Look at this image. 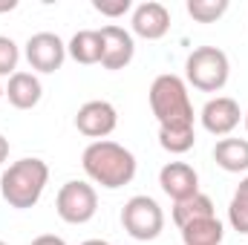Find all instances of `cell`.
Instances as JSON below:
<instances>
[{
  "mask_svg": "<svg viewBox=\"0 0 248 245\" xmlns=\"http://www.w3.org/2000/svg\"><path fill=\"white\" fill-rule=\"evenodd\" d=\"M147 98H150V110L159 122V144L173 156L187 153L196 144L193 104H190L187 84L173 72L156 75Z\"/></svg>",
  "mask_w": 248,
  "mask_h": 245,
  "instance_id": "cell-1",
  "label": "cell"
},
{
  "mask_svg": "<svg viewBox=\"0 0 248 245\" xmlns=\"http://www.w3.org/2000/svg\"><path fill=\"white\" fill-rule=\"evenodd\" d=\"M81 168H84L87 179L93 184H101L107 190H119V187H124V184H130L136 179L139 162L124 144L101 138V141H90L84 147Z\"/></svg>",
  "mask_w": 248,
  "mask_h": 245,
  "instance_id": "cell-2",
  "label": "cell"
},
{
  "mask_svg": "<svg viewBox=\"0 0 248 245\" xmlns=\"http://www.w3.org/2000/svg\"><path fill=\"white\" fill-rule=\"evenodd\" d=\"M49 182V165L38 156H26L12 162L0 176V196L15 211H29L41 202Z\"/></svg>",
  "mask_w": 248,
  "mask_h": 245,
  "instance_id": "cell-3",
  "label": "cell"
},
{
  "mask_svg": "<svg viewBox=\"0 0 248 245\" xmlns=\"http://www.w3.org/2000/svg\"><path fill=\"white\" fill-rule=\"evenodd\" d=\"M231 61L219 46H196L185 61V84L199 92H219L228 84Z\"/></svg>",
  "mask_w": 248,
  "mask_h": 245,
  "instance_id": "cell-4",
  "label": "cell"
},
{
  "mask_svg": "<svg viewBox=\"0 0 248 245\" xmlns=\"http://www.w3.org/2000/svg\"><path fill=\"white\" fill-rule=\"evenodd\" d=\"M122 225L133 240L150 243V240H156V237L165 231V211H162V205H159L153 196H147V193L130 196L122 208Z\"/></svg>",
  "mask_w": 248,
  "mask_h": 245,
  "instance_id": "cell-5",
  "label": "cell"
},
{
  "mask_svg": "<svg viewBox=\"0 0 248 245\" xmlns=\"http://www.w3.org/2000/svg\"><path fill=\"white\" fill-rule=\"evenodd\" d=\"M55 211L66 225H84L98 211V193L84 179H69L61 184V190L55 196Z\"/></svg>",
  "mask_w": 248,
  "mask_h": 245,
  "instance_id": "cell-6",
  "label": "cell"
},
{
  "mask_svg": "<svg viewBox=\"0 0 248 245\" xmlns=\"http://www.w3.org/2000/svg\"><path fill=\"white\" fill-rule=\"evenodd\" d=\"M116 127H119V113H116V107H113L110 101H104V98H93V101L81 104L78 113H75V130H78L81 136L93 138V141L107 138Z\"/></svg>",
  "mask_w": 248,
  "mask_h": 245,
  "instance_id": "cell-7",
  "label": "cell"
},
{
  "mask_svg": "<svg viewBox=\"0 0 248 245\" xmlns=\"http://www.w3.org/2000/svg\"><path fill=\"white\" fill-rule=\"evenodd\" d=\"M26 61L35 72H58L66 61V44L55 32H35L29 41H26Z\"/></svg>",
  "mask_w": 248,
  "mask_h": 245,
  "instance_id": "cell-8",
  "label": "cell"
},
{
  "mask_svg": "<svg viewBox=\"0 0 248 245\" xmlns=\"http://www.w3.org/2000/svg\"><path fill=\"white\" fill-rule=\"evenodd\" d=\"M199 122L202 127L211 133V136H231L240 122H243V110H240V104L231 98V95H217V98H211V101H205V107H202V113H199Z\"/></svg>",
  "mask_w": 248,
  "mask_h": 245,
  "instance_id": "cell-9",
  "label": "cell"
},
{
  "mask_svg": "<svg viewBox=\"0 0 248 245\" xmlns=\"http://www.w3.org/2000/svg\"><path fill=\"white\" fill-rule=\"evenodd\" d=\"M101 32V44H104V55H101V66L116 72L124 69L127 63L133 61L136 55V41H133V32H127L119 23H107L98 29Z\"/></svg>",
  "mask_w": 248,
  "mask_h": 245,
  "instance_id": "cell-10",
  "label": "cell"
},
{
  "mask_svg": "<svg viewBox=\"0 0 248 245\" xmlns=\"http://www.w3.org/2000/svg\"><path fill=\"white\" fill-rule=\"evenodd\" d=\"M130 26H133V35H139L144 41H159L170 29V12L159 0H144L133 9Z\"/></svg>",
  "mask_w": 248,
  "mask_h": 245,
  "instance_id": "cell-11",
  "label": "cell"
},
{
  "mask_svg": "<svg viewBox=\"0 0 248 245\" xmlns=\"http://www.w3.org/2000/svg\"><path fill=\"white\" fill-rule=\"evenodd\" d=\"M159 184L173 202H182V199H190L193 193H199V173L187 162H168L159 170Z\"/></svg>",
  "mask_w": 248,
  "mask_h": 245,
  "instance_id": "cell-12",
  "label": "cell"
},
{
  "mask_svg": "<svg viewBox=\"0 0 248 245\" xmlns=\"http://www.w3.org/2000/svg\"><path fill=\"white\" fill-rule=\"evenodd\" d=\"M6 98H9V104L17 107V110H32V107H38L41 98H44L41 78H38L35 72H20V69H17V72L9 78V84H6Z\"/></svg>",
  "mask_w": 248,
  "mask_h": 245,
  "instance_id": "cell-13",
  "label": "cell"
},
{
  "mask_svg": "<svg viewBox=\"0 0 248 245\" xmlns=\"http://www.w3.org/2000/svg\"><path fill=\"white\" fill-rule=\"evenodd\" d=\"M214 162L225 173H246L248 170V138L225 136L214 144Z\"/></svg>",
  "mask_w": 248,
  "mask_h": 245,
  "instance_id": "cell-14",
  "label": "cell"
},
{
  "mask_svg": "<svg viewBox=\"0 0 248 245\" xmlns=\"http://www.w3.org/2000/svg\"><path fill=\"white\" fill-rule=\"evenodd\" d=\"M66 55L75 63H84V66L101 63V55H104L101 32L98 29H81V32H75L69 38V44H66Z\"/></svg>",
  "mask_w": 248,
  "mask_h": 245,
  "instance_id": "cell-15",
  "label": "cell"
},
{
  "mask_svg": "<svg viewBox=\"0 0 248 245\" xmlns=\"http://www.w3.org/2000/svg\"><path fill=\"white\" fill-rule=\"evenodd\" d=\"M208 216H217V208H214V199L208 193H193L190 199H182V202H173V222L176 228H185L196 219H208Z\"/></svg>",
  "mask_w": 248,
  "mask_h": 245,
  "instance_id": "cell-16",
  "label": "cell"
},
{
  "mask_svg": "<svg viewBox=\"0 0 248 245\" xmlns=\"http://www.w3.org/2000/svg\"><path fill=\"white\" fill-rule=\"evenodd\" d=\"M182 231V243L185 245H222V237H225V228L217 216H208V219H196L190 222Z\"/></svg>",
  "mask_w": 248,
  "mask_h": 245,
  "instance_id": "cell-17",
  "label": "cell"
},
{
  "mask_svg": "<svg viewBox=\"0 0 248 245\" xmlns=\"http://www.w3.org/2000/svg\"><path fill=\"white\" fill-rule=\"evenodd\" d=\"M228 222L237 234H248V176L237 184L231 205H228Z\"/></svg>",
  "mask_w": 248,
  "mask_h": 245,
  "instance_id": "cell-18",
  "label": "cell"
},
{
  "mask_svg": "<svg viewBox=\"0 0 248 245\" xmlns=\"http://www.w3.org/2000/svg\"><path fill=\"white\" fill-rule=\"evenodd\" d=\"M228 0H187L185 9L196 23H214L228 12Z\"/></svg>",
  "mask_w": 248,
  "mask_h": 245,
  "instance_id": "cell-19",
  "label": "cell"
},
{
  "mask_svg": "<svg viewBox=\"0 0 248 245\" xmlns=\"http://www.w3.org/2000/svg\"><path fill=\"white\" fill-rule=\"evenodd\" d=\"M17 61H20V49L9 35H0V78L3 75H15L17 72Z\"/></svg>",
  "mask_w": 248,
  "mask_h": 245,
  "instance_id": "cell-20",
  "label": "cell"
},
{
  "mask_svg": "<svg viewBox=\"0 0 248 245\" xmlns=\"http://www.w3.org/2000/svg\"><path fill=\"white\" fill-rule=\"evenodd\" d=\"M93 9L104 17H122L133 9V3L130 0H93Z\"/></svg>",
  "mask_w": 248,
  "mask_h": 245,
  "instance_id": "cell-21",
  "label": "cell"
},
{
  "mask_svg": "<svg viewBox=\"0 0 248 245\" xmlns=\"http://www.w3.org/2000/svg\"><path fill=\"white\" fill-rule=\"evenodd\" d=\"M29 245H66L63 237H55V234H41V237H35Z\"/></svg>",
  "mask_w": 248,
  "mask_h": 245,
  "instance_id": "cell-22",
  "label": "cell"
},
{
  "mask_svg": "<svg viewBox=\"0 0 248 245\" xmlns=\"http://www.w3.org/2000/svg\"><path fill=\"white\" fill-rule=\"evenodd\" d=\"M6 159H9V138L0 133V165H3Z\"/></svg>",
  "mask_w": 248,
  "mask_h": 245,
  "instance_id": "cell-23",
  "label": "cell"
},
{
  "mask_svg": "<svg viewBox=\"0 0 248 245\" xmlns=\"http://www.w3.org/2000/svg\"><path fill=\"white\" fill-rule=\"evenodd\" d=\"M17 6V0H6V3H0V12H12Z\"/></svg>",
  "mask_w": 248,
  "mask_h": 245,
  "instance_id": "cell-24",
  "label": "cell"
},
{
  "mask_svg": "<svg viewBox=\"0 0 248 245\" xmlns=\"http://www.w3.org/2000/svg\"><path fill=\"white\" fill-rule=\"evenodd\" d=\"M81 245H110V243H104V240H87V243H81Z\"/></svg>",
  "mask_w": 248,
  "mask_h": 245,
  "instance_id": "cell-25",
  "label": "cell"
},
{
  "mask_svg": "<svg viewBox=\"0 0 248 245\" xmlns=\"http://www.w3.org/2000/svg\"><path fill=\"white\" fill-rule=\"evenodd\" d=\"M3 98H6V87L0 84V101H3Z\"/></svg>",
  "mask_w": 248,
  "mask_h": 245,
  "instance_id": "cell-26",
  "label": "cell"
},
{
  "mask_svg": "<svg viewBox=\"0 0 248 245\" xmlns=\"http://www.w3.org/2000/svg\"><path fill=\"white\" fill-rule=\"evenodd\" d=\"M243 124H246V130H248V110L243 113Z\"/></svg>",
  "mask_w": 248,
  "mask_h": 245,
  "instance_id": "cell-27",
  "label": "cell"
},
{
  "mask_svg": "<svg viewBox=\"0 0 248 245\" xmlns=\"http://www.w3.org/2000/svg\"><path fill=\"white\" fill-rule=\"evenodd\" d=\"M0 245H9V243H3V240H0Z\"/></svg>",
  "mask_w": 248,
  "mask_h": 245,
  "instance_id": "cell-28",
  "label": "cell"
}]
</instances>
